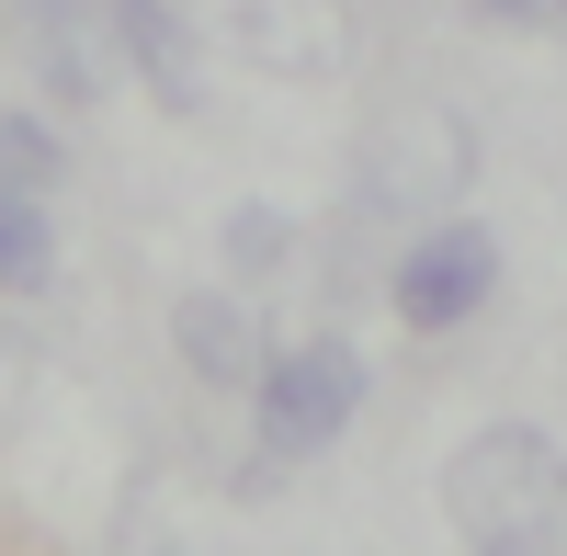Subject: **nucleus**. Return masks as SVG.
I'll use <instances>...</instances> for the list:
<instances>
[{
    "instance_id": "1",
    "label": "nucleus",
    "mask_w": 567,
    "mask_h": 556,
    "mask_svg": "<svg viewBox=\"0 0 567 556\" xmlns=\"http://www.w3.org/2000/svg\"><path fill=\"white\" fill-rule=\"evenodd\" d=\"M443 523L465 556H567V454L534 421H488L443 454Z\"/></svg>"
},
{
    "instance_id": "2",
    "label": "nucleus",
    "mask_w": 567,
    "mask_h": 556,
    "mask_svg": "<svg viewBox=\"0 0 567 556\" xmlns=\"http://www.w3.org/2000/svg\"><path fill=\"white\" fill-rule=\"evenodd\" d=\"M477 182V125L454 103H386L352 148V216H409V227H443Z\"/></svg>"
},
{
    "instance_id": "3",
    "label": "nucleus",
    "mask_w": 567,
    "mask_h": 556,
    "mask_svg": "<svg viewBox=\"0 0 567 556\" xmlns=\"http://www.w3.org/2000/svg\"><path fill=\"white\" fill-rule=\"evenodd\" d=\"M363 352L352 341H296V352H272L261 363V387H250V432L261 454H329L352 432V409H363Z\"/></svg>"
},
{
    "instance_id": "4",
    "label": "nucleus",
    "mask_w": 567,
    "mask_h": 556,
    "mask_svg": "<svg viewBox=\"0 0 567 556\" xmlns=\"http://www.w3.org/2000/svg\"><path fill=\"white\" fill-rule=\"evenodd\" d=\"M194 34L227 45L261 80H341L352 69V12L341 0H194Z\"/></svg>"
},
{
    "instance_id": "5",
    "label": "nucleus",
    "mask_w": 567,
    "mask_h": 556,
    "mask_svg": "<svg viewBox=\"0 0 567 556\" xmlns=\"http://www.w3.org/2000/svg\"><path fill=\"white\" fill-rule=\"evenodd\" d=\"M488 296H499V227H477V216L409 227V250L386 272V307L409 318V330H465Z\"/></svg>"
},
{
    "instance_id": "6",
    "label": "nucleus",
    "mask_w": 567,
    "mask_h": 556,
    "mask_svg": "<svg viewBox=\"0 0 567 556\" xmlns=\"http://www.w3.org/2000/svg\"><path fill=\"white\" fill-rule=\"evenodd\" d=\"M23 34H34V80L58 91L69 114H91V103L125 80V23H114V0H23Z\"/></svg>"
},
{
    "instance_id": "7",
    "label": "nucleus",
    "mask_w": 567,
    "mask_h": 556,
    "mask_svg": "<svg viewBox=\"0 0 567 556\" xmlns=\"http://www.w3.org/2000/svg\"><path fill=\"white\" fill-rule=\"evenodd\" d=\"M114 23H125V69L148 80L182 125H205V114H216V91H205V34H194V0H114Z\"/></svg>"
},
{
    "instance_id": "8",
    "label": "nucleus",
    "mask_w": 567,
    "mask_h": 556,
    "mask_svg": "<svg viewBox=\"0 0 567 556\" xmlns=\"http://www.w3.org/2000/svg\"><path fill=\"white\" fill-rule=\"evenodd\" d=\"M171 341H182V363H194L205 387H261V318H250V296H227V285H205V296H182L171 307Z\"/></svg>"
},
{
    "instance_id": "9",
    "label": "nucleus",
    "mask_w": 567,
    "mask_h": 556,
    "mask_svg": "<svg viewBox=\"0 0 567 556\" xmlns=\"http://www.w3.org/2000/svg\"><path fill=\"white\" fill-rule=\"evenodd\" d=\"M45 272H58L45 194H0V285H12V296H45Z\"/></svg>"
},
{
    "instance_id": "10",
    "label": "nucleus",
    "mask_w": 567,
    "mask_h": 556,
    "mask_svg": "<svg viewBox=\"0 0 567 556\" xmlns=\"http://www.w3.org/2000/svg\"><path fill=\"white\" fill-rule=\"evenodd\" d=\"M296 239H307V227L284 216V205H227V227H216V250H227V272H261V285H272L284 261H296Z\"/></svg>"
},
{
    "instance_id": "11",
    "label": "nucleus",
    "mask_w": 567,
    "mask_h": 556,
    "mask_svg": "<svg viewBox=\"0 0 567 556\" xmlns=\"http://www.w3.org/2000/svg\"><path fill=\"white\" fill-rule=\"evenodd\" d=\"M45 182H58V136L34 103H12L0 114V194H45Z\"/></svg>"
},
{
    "instance_id": "12",
    "label": "nucleus",
    "mask_w": 567,
    "mask_h": 556,
    "mask_svg": "<svg viewBox=\"0 0 567 556\" xmlns=\"http://www.w3.org/2000/svg\"><path fill=\"white\" fill-rule=\"evenodd\" d=\"M465 12H477L488 34H556V23H567V0H465Z\"/></svg>"
},
{
    "instance_id": "13",
    "label": "nucleus",
    "mask_w": 567,
    "mask_h": 556,
    "mask_svg": "<svg viewBox=\"0 0 567 556\" xmlns=\"http://www.w3.org/2000/svg\"><path fill=\"white\" fill-rule=\"evenodd\" d=\"M159 556H182V545H159Z\"/></svg>"
}]
</instances>
